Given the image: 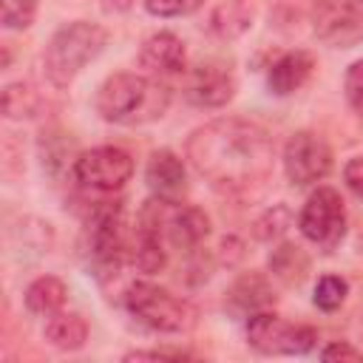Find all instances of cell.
<instances>
[{"instance_id":"6da1fadb","label":"cell","mask_w":363,"mask_h":363,"mask_svg":"<svg viewBox=\"0 0 363 363\" xmlns=\"http://www.w3.org/2000/svg\"><path fill=\"white\" fill-rule=\"evenodd\" d=\"M184 153L196 173L227 196L261 190L275 167L272 136L238 116H221L196 128L184 142Z\"/></svg>"},{"instance_id":"7a4b0ae2","label":"cell","mask_w":363,"mask_h":363,"mask_svg":"<svg viewBox=\"0 0 363 363\" xmlns=\"http://www.w3.org/2000/svg\"><path fill=\"white\" fill-rule=\"evenodd\" d=\"M94 105L105 122L122 125V128H136V125L156 122L167 113L170 88L150 74L119 71V74H111L96 88Z\"/></svg>"},{"instance_id":"3957f363","label":"cell","mask_w":363,"mask_h":363,"mask_svg":"<svg viewBox=\"0 0 363 363\" xmlns=\"http://www.w3.org/2000/svg\"><path fill=\"white\" fill-rule=\"evenodd\" d=\"M111 34L105 26L91 23V20H74L60 26L43 51V74L54 88H68L88 62H94L105 45H108Z\"/></svg>"},{"instance_id":"277c9868","label":"cell","mask_w":363,"mask_h":363,"mask_svg":"<svg viewBox=\"0 0 363 363\" xmlns=\"http://www.w3.org/2000/svg\"><path fill=\"white\" fill-rule=\"evenodd\" d=\"M128 241H130V224L125 218V204L94 201V207H88L85 213L82 250L88 255L94 275L102 284L128 264Z\"/></svg>"},{"instance_id":"5b68a950","label":"cell","mask_w":363,"mask_h":363,"mask_svg":"<svg viewBox=\"0 0 363 363\" xmlns=\"http://www.w3.org/2000/svg\"><path fill=\"white\" fill-rule=\"evenodd\" d=\"M122 303L150 332L184 335L199 323V309L187 298L150 281H130L122 292Z\"/></svg>"},{"instance_id":"8992f818","label":"cell","mask_w":363,"mask_h":363,"mask_svg":"<svg viewBox=\"0 0 363 363\" xmlns=\"http://www.w3.org/2000/svg\"><path fill=\"white\" fill-rule=\"evenodd\" d=\"M136 221L150 230L164 247L173 250H199L201 241L210 235V218L204 210L184 204L179 199L153 196L142 204Z\"/></svg>"},{"instance_id":"52a82bcc","label":"cell","mask_w":363,"mask_h":363,"mask_svg":"<svg viewBox=\"0 0 363 363\" xmlns=\"http://www.w3.org/2000/svg\"><path fill=\"white\" fill-rule=\"evenodd\" d=\"M298 230L318 250L332 252L343 241V233H346V201H343V196L329 184L315 187L306 196V201L298 213Z\"/></svg>"},{"instance_id":"ba28073f","label":"cell","mask_w":363,"mask_h":363,"mask_svg":"<svg viewBox=\"0 0 363 363\" xmlns=\"http://www.w3.org/2000/svg\"><path fill=\"white\" fill-rule=\"evenodd\" d=\"M247 343L261 354H306L318 343V329L264 309L247 318Z\"/></svg>"},{"instance_id":"9c48e42d","label":"cell","mask_w":363,"mask_h":363,"mask_svg":"<svg viewBox=\"0 0 363 363\" xmlns=\"http://www.w3.org/2000/svg\"><path fill=\"white\" fill-rule=\"evenodd\" d=\"M130 176H133V159L125 147L116 145H99L82 150L74 159V179L94 193H116L130 182Z\"/></svg>"},{"instance_id":"30bf717a","label":"cell","mask_w":363,"mask_h":363,"mask_svg":"<svg viewBox=\"0 0 363 363\" xmlns=\"http://www.w3.org/2000/svg\"><path fill=\"white\" fill-rule=\"evenodd\" d=\"M332 147L329 142L315 133V130H295L281 153L284 162V173L289 179V184L295 187H306V184H318L320 179L329 176L332 170Z\"/></svg>"},{"instance_id":"8fae6325","label":"cell","mask_w":363,"mask_h":363,"mask_svg":"<svg viewBox=\"0 0 363 363\" xmlns=\"http://www.w3.org/2000/svg\"><path fill=\"white\" fill-rule=\"evenodd\" d=\"M312 31L332 48L363 43V3L357 0H315L309 9Z\"/></svg>"},{"instance_id":"7c38bea8","label":"cell","mask_w":363,"mask_h":363,"mask_svg":"<svg viewBox=\"0 0 363 363\" xmlns=\"http://www.w3.org/2000/svg\"><path fill=\"white\" fill-rule=\"evenodd\" d=\"M182 94L196 108H224L235 96V74L224 60H201L184 71Z\"/></svg>"},{"instance_id":"4fadbf2b","label":"cell","mask_w":363,"mask_h":363,"mask_svg":"<svg viewBox=\"0 0 363 363\" xmlns=\"http://www.w3.org/2000/svg\"><path fill=\"white\" fill-rule=\"evenodd\" d=\"M139 65L145 74L156 77V79H167V77H184L187 71V51L182 37H176L173 31H156L150 34L142 48H139Z\"/></svg>"},{"instance_id":"5bb4252c","label":"cell","mask_w":363,"mask_h":363,"mask_svg":"<svg viewBox=\"0 0 363 363\" xmlns=\"http://www.w3.org/2000/svg\"><path fill=\"white\" fill-rule=\"evenodd\" d=\"M315 74V57L303 48L295 51H284L281 57H275L267 68V88L275 96H289L295 91H301Z\"/></svg>"},{"instance_id":"9a60e30c","label":"cell","mask_w":363,"mask_h":363,"mask_svg":"<svg viewBox=\"0 0 363 363\" xmlns=\"http://www.w3.org/2000/svg\"><path fill=\"white\" fill-rule=\"evenodd\" d=\"M275 303V292H272V284L264 272H244L238 275L230 289L224 292V306L238 315V318H250L255 312H264Z\"/></svg>"},{"instance_id":"2e32d148","label":"cell","mask_w":363,"mask_h":363,"mask_svg":"<svg viewBox=\"0 0 363 363\" xmlns=\"http://www.w3.org/2000/svg\"><path fill=\"white\" fill-rule=\"evenodd\" d=\"M145 179H147V184L156 196L179 199V193L187 184V170H184V162H182L179 153H173L170 147H162L147 159Z\"/></svg>"},{"instance_id":"e0dca14e","label":"cell","mask_w":363,"mask_h":363,"mask_svg":"<svg viewBox=\"0 0 363 363\" xmlns=\"http://www.w3.org/2000/svg\"><path fill=\"white\" fill-rule=\"evenodd\" d=\"M88 320L79 315V312H65V309H57L51 315H45V326H43V335L45 340L60 349V352H77L88 343Z\"/></svg>"},{"instance_id":"ac0fdd59","label":"cell","mask_w":363,"mask_h":363,"mask_svg":"<svg viewBox=\"0 0 363 363\" xmlns=\"http://www.w3.org/2000/svg\"><path fill=\"white\" fill-rule=\"evenodd\" d=\"M309 267H312V261H309L306 250L295 241H278L269 252V272L284 286H301L309 275Z\"/></svg>"},{"instance_id":"d6986e66","label":"cell","mask_w":363,"mask_h":363,"mask_svg":"<svg viewBox=\"0 0 363 363\" xmlns=\"http://www.w3.org/2000/svg\"><path fill=\"white\" fill-rule=\"evenodd\" d=\"M65 298H68V286L57 275H40L23 292L26 309L31 315H51V312L65 306Z\"/></svg>"},{"instance_id":"ffe728a7","label":"cell","mask_w":363,"mask_h":363,"mask_svg":"<svg viewBox=\"0 0 363 363\" xmlns=\"http://www.w3.org/2000/svg\"><path fill=\"white\" fill-rule=\"evenodd\" d=\"M252 20V3L250 0H224L210 14V31L218 37H235L241 34Z\"/></svg>"},{"instance_id":"44dd1931","label":"cell","mask_w":363,"mask_h":363,"mask_svg":"<svg viewBox=\"0 0 363 363\" xmlns=\"http://www.w3.org/2000/svg\"><path fill=\"white\" fill-rule=\"evenodd\" d=\"M40 108V96L28 82H9L3 88V116L6 119H28Z\"/></svg>"},{"instance_id":"7402d4cb","label":"cell","mask_w":363,"mask_h":363,"mask_svg":"<svg viewBox=\"0 0 363 363\" xmlns=\"http://www.w3.org/2000/svg\"><path fill=\"white\" fill-rule=\"evenodd\" d=\"M346 295H349V281L343 275H320L318 284H315L312 301L320 312H335V309L343 306Z\"/></svg>"},{"instance_id":"603a6c76","label":"cell","mask_w":363,"mask_h":363,"mask_svg":"<svg viewBox=\"0 0 363 363\" xmlns=\"http://www.w3.org/2000/svg\"><path fill=\"white\" fill-rule=\"evenodd\" d=\"M37 0H0V20L6 28L23 31L34 23Z\"/></svg>"},{"instance_id":"cb8c5ba5","label":"cell","mask_w":363,"mask_h":363,"mask_svg":"<svg viewBox=\"0 0 363 363\" xmlns=\"http://www.w3.org/2000/svg\"><path fill=\"white\" fill-rule=\"evenodd\" d=\"M289 227V210L284 204L267 210L258 221H255V235L261 241H269V238H281V233Z\"/></svg>"},{"instance_id":"d4e9b609","label":"cell","mask_w":363,"mask_h":363,"mask_svg":"<svg viewBox=\"0 0 363 363\" xmlns=\"http://www.w3.org/2000/svg\"><path fill=\"white\" fill-rule=\"evenodd\" d=\"M343 94L354 113L363 116V60H354L343 77Z\"/></svg>"},{"instance_id":"484cf974","label":"cell","mask_w":363,"mask_h":363,"mask_svg":"<svg viewBox=\"0 0 363 363\" xmlns=\"http://www.w3.org/2000/svg\"><path fill=\"white\" fill-rule=\"evenodd\" d=\"M153 17H182L196 11L204 0H142Z\"/></svg>"},{"instance_id":"4316f807","label":"cell","mask_w":363,"mask_h":363,"mask_svg":"<svg viewBox=\"0 0 363 363\" xmlns=\"http://www.w3.org/2000/svg\"><path fill=\"white\" fill-rule=\"evenodd\" d=\"M193 354L184 349H147V352H128L125 360H190Z\"/></svg>"},{"instance_id":"83f0119b","label":"cell","mask_w":363,"mask_h":363,"mask_svg":"<svg viewBox=\"0 0 363 363\" xmlns=\"http://www.w3.org/2000/svg\"><path fill=\"white\" fill-rule=\"evenodd\" d=\"M343 182H346V187H349L357 199H363V156H354V159L346 162V167H343Z\"/></svg>"},{"instance_id":"f1b7e54d","label":"cell","mask_w":363,"mask_h":363,"mask_svg":"<svg viewBox=\"0 0 363 363\" xmlns=\"http://www.w3.org/2000/svg\"><path fill=\"white\" fill-rule=\"evenodd\" d=\"M323 360H363V349H354L349 343H329L320 352Z\"/></svg>"},{"instance_id":"f546056e","label":"cell","mask_w":363,"mask_h":363,"mask_svg":"<svg viewBox=\"0 0 363 363\" xmlns=\"http://www.w3.org/2000/svg\"><path fill=\"white\" fill-rule=\"evenodd\" d=\"M360 335H363V320H360Z\"/></svg>"},{"instance_id":"4dcf8cb0","label":"cell","mask_w":363,"mask_h":363,"mask_svg":"<svg viewBox=\"0 0 363 363\" xmlns=\"http://www.w3.org/2000/svg\"><path fill=\"white\" fill-rule=\"evenodd\" d=\"M357 3H363V0H357Z\"/></svg>"}]
</instances>
